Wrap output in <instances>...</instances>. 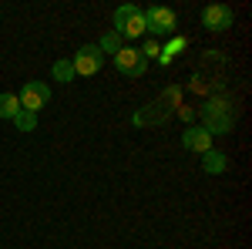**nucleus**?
<instances>
[{
    "instance_id": "nucleus-1",
    "label": "nucleus",
    "mask_w": 252,
    "mask_h": 249,
    "mask_svg": "<svg viewBox=\"0 0 252 249\" xmlns=\"http://www.w3.org/2000/svg\"><path fill=\"white\" fill-rule=\"evenodd\" d=\"M115 34L118 37H128V40L145 34V14L138 10L135 3H125V7L115 10Z\"/></svg>"
},
{
    "instance_id": "nucleus-2",
    "label": "nucleus",
    "mask_w": 252,
    "mask_h": 249,
    "mask_svg": "<svg viewBox=\"0 0 252 249\" xmlns=\"http://www.w3.org/2000/svg\"><path fill=\"white\" fill-rule=\"evenodd\" d=\"M17 101H20V108H24V111H31V115H37L40 108H44V105L51 101V88H47L44 81H27V84L20 88Z\"/></svg>"
},
{
    "instance_id": "nucleus-3",
    "label": "nucleus",
    "mask_w": 252,
    "mask_h": 249,
    "mask_svg": "<svg viewBox=\"0 0 252 249\" xmlns=\"http://www.w3.org/2000/svg\"><path fill=\"white\" fill-rule=\"evenodd\" d=\"M141 14H145V31H152V34H175L178 31V17L168 7H152Z\"/></svg>"
},
{
    "instance_id": "nucleus-4",
    "label": "nucleus",
    "mask_w": 252,
    "mask_h": 249,
    "mask_svg": "<svg viewBox=\"0 0 252 249\" xmlns=\"http://www.w3.org/2000/svg\"><path fill=\"white\" fill-rule=\"evenodd\" d=\"M115 68L125 77H141L145 71H148V61L141 58V51H135V47H121V51L115 54Z\"/></svg>"
},
{
    "instance_id": "nucleus-5",
    "label": "nucleus",
    "mask_w": 252,
    "mask_h": 249,
    "mask_svg": "<svg viewBox=\"0 0 252 249\" xmlns=\"http://www.w3.org/2000/svg\"><path fill=\"white\" fill-rule=\"evenodd\" d=\"M74 74H81V77H91V74H97L101 71V64H104V58H101V51H97V44H84L78 54H74Z\"/></svg>"
},
{
    "instance_id": "nucleus-6",
    "label": "nucleus",
    "mask_w": 252,
    "mask_h": 249,
    "mask_svg": "<svg viewBox=\"0 0 252 249\" xmlns=\"http://www.w3.org/2000/svg\"><path fill=\"white\" fill-rule=\"evenodd\" d=\"M202 24L212 34H222V31H229L235 24V14H232V7H225V3H212V7L202 10Z\"/></svg>"
},
{
    "instance_id": "nucleus-7",
    "label": "nucleus",
    "mask_w": 252,
    "mask_h": 249,
    "mask_svg": "<svg viewBox=\"0 0 252 249\" xmlns=\"http://www.w3.org/2000/svg\"><path fill=\"white\" fill-rule=\"evenodd\" d=\"M182 145H185L189 152H198V155H205L209 148H212V135L205 132L202 125H189V128L182 132Z\"/></svg>"
},
{
    "instance_id": "nucleus-8",
    "label": "nucleus",
    "mask_w": 252,
    "mask_h": 249,
    "mask_svg": "<svg viewBox=\"0 0 252 249\" xmlns=\"http://www.w3.org/2000/svg\"><path fill=\"white\" fill-rule=\"evenodd\" d=\"M202 169H205V172H212V175H222L225 169H229V162H225V155H222V152L209 148V152L202 155Z\"/></svg>"
},
{
    "instance_id": "nucleus-9",
    "label": "nucleus",
    "mask_w": 252,
    "mask_h": 249,
    "mask_svg": "<svg viewBox=\"0 0 252 249\" xmlns=\"http://www.w3.org/2000/svg\"><path fill=\"white\" fill-rule=\"evenodd\" d=\"M17 111H20V101H17V95L14 91H0V118H17Z\"/></svg>"
},
{
    "instance_id": "nucleus-10",
    "label": "nucleus",
    "mask_w": 252,
    "mask_h": 249,
    "mask_svg": "<svg viewBox=\"0 0 252 249\" xmlns=\"http://www.w3.org/2000/svg\"><path fill=\"white\" fill-rule=\"evenodd\" d=\"M121 47H125V44H121V37H118L115 31H108L104 37L97 40V51H101V58H104V54H111V58H115V54L121 51Z\"/></svg>"
},
{
    "instance_id": "nucleus-11",
    "label": "nucleus",
    "mask_w": 252,
    "mask_h": 249,
    "mask_svg": "<svg viewBox=\"0 0 252 249\" xmlns=\"http://www.w3.org/2000/svg\"><path fill=\"white\" fill-rule=\"evenodd\" d=\"M14 125H17V132H34V128H37V115H31V111L20 108L17 118H14Z\"/></svg>"
},
{
    "instance_id": "nucleus-12",
    "label": "nucleus",
    "mask_w": 252,
    "mask_h": 249,
    "mask_svg": "<svg viewBox=\"0 0 252 249\" xmlns=\"http://www.w3.org/2000/svg\"><path fill=\"white\" fill-rule=\"evenodd\" d=\"M51 71H54V81H71L74 77V64L71 61H54Z\"/></svg>"
},
{
    "instance_id": "nucleus-13",
    "label": "nucleus",
    "mask_w": 252,
    "mask_h": 249,
    "mask_svg": "<svg viewBox=\"0 0 252 249\" xmlns=\"http://www.w3.org/2000/svg\"><path fill=\"white\" fill-rule=\"evenodd\" d=\"M182 47H185V37L172 40V44H168V47H165V51L158 54V61H161V64H172V58H175V54H178V51H182Z\"/></svg>"
},
{
    "instance_id": "nucleus-14",
    "label": "nucleus",
    "mask_w": 252,
    "mask_h": 249,
    "mask_svg": "<svg viewBox=\"0 0 252 249\" xmlns=\"http://www.w3.org/2000/svg\"><path fill=\"white\" fill-rule=\"evenodd\" d=\"M158 54H161L158 40H148V44H145V51H141V58H145V61H148V58H158Z\"/></svg>"
}]
</instances>
